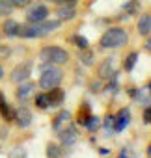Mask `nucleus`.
<instances>
[{
  "mask_svg": "<svg viewBox=\"0 0 151 158\" xmlns=\"http://www.w3.org/2000/svg\"><path fill=\"white\" fill-rule=\"evenodd\" d=\"M36 93H37V82H34V80L21 82V84H17V88H15V101H17L19 104H28V102L34 99Z\"/></svg>",
  "mask_w": 151,
  "mask_h": 158,
  "instance_id": "39448f33",
  "label": "nucleus"
},
{
  "mask_svg": "<svg viewBox=\"0 0 151 158\" xmlns=\"http://www.w3.org/2000/svg\"><path fill=\"white\" fill-rule=\"evenodd\" d=\"M69 123H73V114H71L69 110H65V108H60V110L54 114V117H52V121H50V127H52V130L58 134V132L63 130Z\"/></svg>",
  "mask_w": 151,
  "mask_h": 158,
  "instance_id": "f8f14e48",
  "label": "nucleus"
},
{
  "mask_svg": "<svg viewBox=\"0 0 151 158\" xmlns=\"http://www.w3.org/2000/svg\"><path fill=\"white\" fill-rule=\"evenodd\" d=\"M32 71H34V61H32V60L19 61V63L10 71L8 82H11V84H15V86H17V84H21V82H26V80H30Z\"/></svg>",
  "mask_w": 151,
  "mask_h": 158,
  "instance_id": "7ed1b4c3",
  "label": "nucleus"
},
{
  "mask_svg": "<svg viewBox=\"0 0 151 158\" xmlns=\"http://www.w3.org/2000/svg\"><path fill=\"white\" fill-rule=\"evenodd\" d=\"M84 128H86L90 134H95V132L101 128V117H99V115H95V114H92V115H90V119H88V123L84 125Z\"/></svg>",
  "mask_w": 151,
  "mask_h": 158,
  "instance_id": "393cba45",
  "label": "nucleus"
},
{
  "mask_svg": "<svg viewBox=\"0 0 151 158\" xmlns=\"http://www.w3.org/2000/svg\"><path fill=\"white\" fill-rule=\"evenodd\" d=\"M75 2H79V0H75Z\"/></svg>",
  "mask_w": 151,
  "mask_h": 158,
  "instance_id": "79ce46f5",
  "label": "nucleus"
},
{
  "mask_svg": "<svg viewBox=\"0 0 151 158\" xmlns=\"http://www.w3.org/2000/svg\"><path fill=\"white\" fill-rule=\"evenodd\" d=\"M11 56V47L10 45H0V60H8Z\"/></svg>",
  "mask_w": 151,
  "mask_h": 158,
  "instance_id": "7c9ffc66",
  "label": "nucleus"
},
{
  "mask_svg": "<svg viewBox=\"0 0 151 158\" xmlns=\"http://www.w3.org/2000/svg\"><path fill=\"white\" fill-rule=\"evenodd\" d=\"M58 139H60V145H62L63 149L73 147L75 143L79 141V128H77V125H75V121L69 123L63 130L58 132Z\"/></svg>",
  "mask_w": 151,
  "mask_h": 158,
  "instance_id": "6e6552de",
  "label": "nucleus"
},
{
  "mask_svg": "<svg viewBox=\"0 0 151 158\" xmlns=\"http://www.w3.org/2000/svg\"><path fill=\"white\" fill-rule=\"evenodd\" d=\"M45 154H47V158H62L63 156V147L54 143V141H49L45 145Z\"/></svg>",
  "mask_w": 151,
  "mask_h": 158,
  "instance_id": "aec40b11",
  "label": "nucleus"
},
{
  "mask_svg": "<svg viewBox=\"0 0 151 158\" xmlns=\"http://www.w3.org/2000/svg\"><path fill=\"white\" fill-rule=\"evenodd\" d=\"M79 61H80V65H84V67H93V65H95V52L90 50V48L79 50Z\"/></svg>",
  "mask_w": 151,
  "mask_h": 158,
  "instance_id": "6ab92c4d",
  "label": "nucleus"
},
{
  "mask_svg": "<svg viewBox=\"0 0 151 158\" xmlns=\"http://www.w3.org/2000/svg\"><path fill=\"white\" fill-rule=\"evenodd\" d=\"M129 32L123 26H108L99 37V48L103 50H119L129 43Z\"/></svg>",
  "mask_w": 151,
  "mask_h": 158,
  "instance_id": "f257e3e1",
  "label": "nucleus"
},
{
  "mask_svg": "<svg viewBox=\"0 0 151 158\" xmlns=\"http://www.w3.org/2000/svg\"><path fill=\"white\" fill-rule=\"evenodd\" d=\"M92 114H93V112H92L90 102H88V101H82V102L79 104L77 115H75V125H77V127H84V125L88 123V119H90Z\"/></svg>",
  "mask_w": 151,
  "mask_h": 158,
  "instance_id": "f3484780",
  "label": "nucleus"
},
{
  "mask_svg": "<svg viewBox=\"0 0 151 158\" xmlns=\"http://www.w3.org/2000/svg\"><path fill=\"white\" fill-rule=\"evenodd\" d=\"M77 8L75 6H56L54 8V19H58L60 23H69L73 19H77Z\"/></svg>",
  "mask_w": 151,
  "mask_h": 158,
  "instance_id": "ddd939ff",
  "label": "nucleus"
},
{
  "mask_svg": "<svg viewBox=\"0 0 151 158\" xmlns=\"http://www.w3.org/2000/svg\"><path fill=\"white\" fill-rule=\"evenodd\" d=\"M10 158H26V151H24V147H15V151L10 154Z\"/></svg>",
  "mask_w": 151,
  "mask_h": 158,
  "instance_id": "2f4dec72",
  "label": "nucleus"
},
{
  "mask_svg": "<svg viewBox=\"0 0 151 158\" xmlns=\"http://www.w3.org/2000/svg\"><path fill=\"white\" fill-rule=\"evenodd\" d=\"M47 93V101H49V108H60L65 102V91L62 88H52Z\"/></svg>",
  "mask_w": 151,
  "mask_h": 158,
  "instance_id": "dca6fc26",
  "label": "nucleus"
},
{
  "mask_svg": "<svg viewBox=\"0 0 151 158\" xmlns=\"http://www.w3.org/2000/svg\"><path fill=\"white\" fill-rule=\"evenodd\" d=\"M0 117H2L4 123H13V117H15V108L8 102L6 95L0 91Z\"/></svg>",
  "mask_w": 151,
  "mask_h": 158,
  "instance_id": "4468645a",
  "label": "nucleus"
},
{
  "mask_svg": "<svg viewBox=\"0 0 151 158\" xmlns=\"http://www.w3.org/2000/svg\"><path fill=\"white\" fill-rule=\"evenodd\" d=\"M13 11H15V8L11 6V2H10V0H0V19H6V17H10Z\"/></svg>",
  "mask_w": 151,
  "mask_h": 158,
  "instance_id": "bb28decb",
  "label": "nucleus"
},
{
  "mask_svg": "<svg viewBox=\"0 0 151 158\" xmlns=\"http://www.w3.org/2000/svg\"><path fill=\"white\" fill-rule=\"evenodd\" d=\"M39 26H41V30L49 35V34H52V32H56V30H60V26H62V23L58 21V19H45L43 23H39Z\"/></svg>",
  "mask_w": 151,
  "mask_h": 158,
  "instance_id": "5701e85b",
  "label": "nucleus"
},
{
  "mask_svg": "<svg viewBox=\"0 0 151 158\" xmlns=\"http://www.w3.org/2000/svg\"><path fill=\"white\" fill-rule=\"evenodd\" d=\"M32 101H34V106H36L37 110H41V112L49 110V101H47V93H45V91H37Z\"/></svg>",
  "mask_w": 151,
  "mask_h": 158,
  "instance_id": "b1692460",
  "label": "nucleus"
},
{
  "mask_svg": "<svg viewBox=\"0 0 151 158\" xmlns=\"http://www.w3.org/2000/svg\"><path fill=\"white\" fill-rule=\"evenodd\" d=\"M47 2H52V4L56 6V4H58V0H47Z\"/></svg>",
  "mask_w": 151,
  "mask_h": 158,
  "instance_id": "a19ab883",
  "label": "nucleus"
},
{
  "mask_svg": "<svg viewBox=\"0 0 151 158\" xmlns=\"http://www.w3.org/2000/svg\"><path fill=\"white\" fill-rule=\"evenodd\" d=\"M8 136H10V127L8 123H2L0 125V139H8Z\"/></svg>",
  "mask_w": 151,
  "mask_h": 158,
  "instance_id": "473e14b6",
  "label": "nucleus"
},
{
  "mask_svg": "<svg viewBox=\"0 0 151 158\" xmlns=\"http://www.w3.org/2000/svg\"><path fill=\"white\" fill-rule=\"evenodd\" d=\"M101 125L105 127V130H106L108 134H112V125H114V114H106V117H105V121H101Z\"/></svg>",
  "mask_w": 151,
  "mask_h": 158,
  "instance_id": "c756f323",
  "label": "nucleus"
},
{
  "mask_svg": "<svg viewBox=\"0 0 151 158\" xmlns=\"http://www.w3.org/2000/svg\"><path fill=\"white\" fill-rule=\"evenodd\" d=\"M131 108L129 106H123V108H119L116 114H114V125H112V132L114 134H119V132H123L129 125H131Z\"/></svg>",
  "mask_w": 151,
  "mask_h": 158,
  "instance_id": "9d476101",
  "label": "nucleus"
},
{
  "mask_svg": "<svg viewBox=\"0 0 151 158\" xmlns=\"http://www.w3.org/2000/svg\"><path fill=\"white\" fill-rule=\"evenodd\" d=\"M10 2H11V6H13L15 10H26V8L34 2V0H10Z\"/></svg>",
  "mask_w": 151,
  "mask_h": 158,
  "instance_id": "c85d7f7f",
  "label": "nucleus"
},
{
  "mask_svg": "<svg viewBox=\"0 0 151 158\" xmlns=\"http://www.w3.org/2000/svg\"><path fill=\"white\" fill-rule=\"evenodd\" d=\"M67 41H69L71 45H75L79 50H82V48H90V41H88V37H84L82 34H73V35L67 37Z\"/></svg>",
  "mask_w": 151,
  "mask_h": 158,
  "instance_id": "412c9836",
  "label": "nucleus"
},
{
  "mask_svg": "<svg viewBox=\"0 0 151 158\" xmlns=\"http://www.w3.org/2000/svg\"><path fill=\"white\" fill-rule=\"evenodd\" d=\"M39 80H37V88L43 91H49L52 88H60L63 82V69L52 63H41L39 65Z\"/></svg>",
  "mask_w": 151,
  "mask_h": 158,
  "instance_id": "f03ea898",
  "label": "nucleus"
},
{
  "mask_svg": "<svg viewBox=\"0 0 151 158\" xmlns=\"http://www.w3.org/2000/svg\"><path fill=\"white\" fill-rule=\"evenodd\" d=\"M127 93L131 95V99H136V95H138V88H136V86H127Z\"/></svg>",
  "mask_w": 151,
  "mask_h": 158,
  "instance_id": "f704fd0d",
  "label": "nucleus"
},
{
  "mask_svg": "<svg viewBox=\"0 0 151 158\" xmlns=\"http://www.w3.org/2000/svg\"><path fill=\"white\" fill-rule=\"evenodd\" d=\"M144 50H145V52H149V50H151V41H149V37H145V43H144Z\"/></svg>",
  "mask_w": 151,
  "mask_h": 158,
  "instance_id": "c9c22d12",
  "label": "nucleus"
},
{
  "mask_svg": "<svg viewBox=\"0 0 151 158\" xmlns=\"http://www.w3.org/2000/svg\"><path fill=\"white\" fill-rule=\"evenodd\" d=\"M99 154H103V156H106V154H110V151H108L106 147H99Z\"/></svg>",
  "mask_w": 151,
  "mask_h": 158,
  "instance_id": "e433bc0d",
  "label": "nucleus"
},
{
  "mask_svg": "<svg viewBox=\"0 0 151 158\" xmlns=\"http://www.w3.org/2000/svg\"><path fill=\"white\" fill-rule=\"evenodd\" d=\"M13 123H15L21 130L30 128V127H32V123H34V114H32V110H30L26 104H19V106L15 108Z\"/></svg>",
  "mask_w": 151,
  "mask_h": 158,
  "instance_id": "0eeeda50",
  "label": "nucleus"
},
{
  "mask_svg": "<svg viewBox=\"0 0 151 158\" xmlns=\"http://www.w3.org/2000/svg\"><path fill=\"white\" fill-rule=\"evenodd\" d=\"M49 15H50V10L43 2H32L26 8V23L28 24H39L45 19H49Z\"/></svg>",
  "mask_w": 151,
  "mask_h": 158,
  "instance_id": "20e7f679",
  "label": "nucleus"
},
{
  "mask_svg": "<svg viewBox=\"0 0 151 158\" xmlns=\"http://www.w3.org/2000/svg\"><path fill=\"white\" fill-rule=\"evenodd\" d=\"M136 32H138V35L144 37V39L149 37V34H151V13H149V11L140 13L138 23H136Z\"/></svg>",
  "mask_w": 151,
  "mask_h": 158,
  "instance_id": "2eb2a0df",
  "label": "nucleus"
},
{
  "mask_svg": "<svg viewBox=\"0 0 151 158\" xmlns=\"http://www.w3.org/2000/svg\"><path fill=\"white\" fill-rule=\"evenodd\" d=\"M17 37H21V39H43V37H47V34L41 30L39 24H28V23H24V24L19 26Z\"/></svg>",
  "mask_w": 151,
  "mask_h": 158,
  "instance_id": "9b49d317",
  "label": "nucleus"
},
{
  "mask_svg": "<svg viewBox=\"0 0 151 158\" xmlns=\"http://www.w3.org/2000/svg\"><path fill=\"white\" fill-rule=\"evenodd\" d=\"M69 60H71V54L63 47H60V45H49V63L63 67V65L69 63Z\"/></svg>",
  "mask_w": 151,
  "mask_h": 158,
  "instance_id": "1a4fd4ad",
  "label": "nucleus"
},
{
  "mask_svg": "<svg viewBox=\"0 0 151 158\" xmlns=\"http://www.w3.org/2000/svg\"><path fill=\"white\" fill-rule=\"evenodd\" d=\"M123 10L127 11V15H136L140 13V4H138V0H131V2H127L123 6Z\"/></svg>",
  "mask_w": 151,
  "mask_h": 158,
  "instance_id": "cd10ccee",
  "label": "nucleus"
},
{
  "mask_svg": "<svg viewBox=\"0 0 151 158\" xmlns=\"http://www.w3.org/2000/svg\"><path fill=\"white\" fill-rule=\"evenodd\" d=\"M118 158H132V156H127V152H125V151H121V152H119V156H118Z\"/></svg>",
  "mask_w": 151,
  "mask_h": 158,
  "instance_id": "58836bf2",
  "label": "nucleus"
},
{
  "mask_svg": "<svg viewBox=\"0 0 151 158\" xmlns=\"http://www.w3.org/2000/svg\"><path fill=\"white\" fill-rule=\"evenodd\" d=\"M88 89H90V93L99 95V93H103V91H105V82H103V80H99V78H92L90 84H88Z\"/></svg>",
  "mask_w": 151,
  "mask_h": 158,
  "instance_id": "a878e982",
  "label": "nucleus"
},
{
  "mask_svg": "<svg viewBox=\"0 0 151 158\" xmlns=\"http://www.w3.org/2000/svg\"><path fill=\"white\" fill-rule=\"evenodd\" d=\"M116 58H112V56H108V58H105L99 65H97V71H95V78H99V80H103V82H106V80H110V78H116L118 74H119V71H116Z\"/></svg>",
  "mask_w": 151,
  "mask_h": 158,
  "instance_id": "423d86ee",
  "label": "nucleus"
},
{
  "mask_svg": "<svg viewBox=\"0 0 151 158\" xmlns=\"http://www.w3.org/2000/svg\"><path fill=\"white\" fill-rule=\"evenodd\" d=\"M138 56H140L138 50H131V52L123 58V65H121V67H123L125 73H131V71L134 69V65H136V61H138Z\"/></svg>",
  "mask_w": 151,
  "mask_h": 158,
  "instance_id": "4be33fe9",
  "label": "nucleus"
},
{
  "mask_svg": "<svg viewBox=\"0 0 151 158\" xmlns=\"http://www.w3.org/2000/svg\"><path fill=\"white\" fill-rule=\"evenodd\" d=\"M2 39H4V32H2V26H0V43H2Z\"/></svg>",
  "mask_w": 151,
  "mask_h": 158,
  "instance_id": "ea45409f",
  "label": "nucleus"
},
{
  "mask_svg": "<svg viewBox=\"0 0 151 158\" xmlns=\"http://www.w3.org/2000/svg\"><path fill=\"white\" fill-rule=\"evenodd\" d=\"M6 76V69H4V65L0 63V80H2V78Z\"/></svg>",
  "mask_w": 151,
  "mask_h": 158,
  "instance_id": "4c0bfd02",
  "label": "nucleus"
},
{
  "mask_svg": "<svg viewBox=\"0 0 151 158\" xmlns=\"http://www.w3.org/2000/svg\"><path fill=\"white\" fill-rule=\"evenodd\" d=\"M142 119H144V125H149L151 123V108L145 106L144 112H142Z\"/></svg>",
  "mask_w": 151,
  "mask_h": 158,
  "instance_id": "72a5a7b5",
  "label": "nucleus"
},
{
  "mask_svg": "<svg viewBox=\"0 0 151 158\" xmlns=\"http://www.w3.org/2000/svg\"><path fill=\"white\" fill-rule=\"evenodd\" d=\"M0 26H2L4 37L13 39V37H17V34H19V26H21V23H19V21H15L13 17H6V19H4V23L0 24Z\"/></svg>",
  "mask_w": 151,
  "mask_h": 158,
  "instance_id": "a211bd4d",
  "label": "nucleus"
}]
</instances>
